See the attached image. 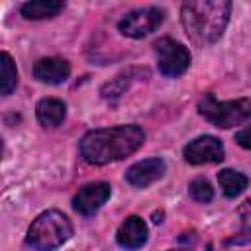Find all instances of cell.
Here are the masks:
<instances>
[{
    "label": "cell",
    "instance_id": "cell-3",
    "mask_svg": "<svg viewBox=\"0 0 251 251\" xmlns=\"http://www.w3.org/2000/svg\"><path fill=\"white\" fill-rule=\"evenodd\" d=\"M73 235L69 218L59 210H47L39 214L27 229V245L35 251H53L67 243Z\"/></svg>",
    "mask_w": 251,
    "mask_h": 251
},
{
    "label": "cell",
    "instance_id": "cell-12",
    "mask_svg": "<svg viewBox=\"0 0 251 251\" xmlns=\"http://www.w3.org/2000/svg\"><path fill=\"white\" fill-rule=\"evenodd\" d=\"M35 116H37V122L43 127H57V126L63 124V120L67 116V106H65L63 100L43 98L35 106Z\"/></svg>",
    "mask_w": 251,
    "mask_h": 251
},
{
    "label": "cell",
    "instance_id": "cell-15",
    "mask_svg": "<svg viewBox=\"0 0 251 251\" xmlns=\"http://www.w3.org/2000/svg\"><path fill=\"white\" fill-rule=\"evenodd\" d=\"M0 75H2L0 92H2V96H10L12 90L16 88V84H18V71H16V65H14L12 57L6 51L0 55Z\"/></svg>",
    "mask_w": 251,
    "mask_h": 251
},
{
    "label": "cell",
    "instance_id": "cell-2",
    "mask_svg": "<svg viewBox=\"0 0 251 251\" xmlns=\"http://www.w3.org/2000/svg\"><path fill=\"white\" fill-rule=\"evenodd\" d=\"M229 14L231 2L227 0H190L180 8V22L190 41L206 47L224 35Z\"/></svg>",
    "mask_w": 251,
    "mask_h": 251
},
{
    "label": "cell",
    "instance_id": "cell-13",
    "mask_svg": "<svg viewBox=\"0 0 251 251\" xmlns=\"http://www.w3.org/2000/svg\"><path fill=\"white\" fill-rule=\"evenodd\" d=\"M65 8V2L61 0H31L22 4L20 12L25 20H47L55 18Z\"/></svg>",
    "mask_w": 251,
    "mask_h": 251
},
{
    "label": "cell",
    "instance_id": "cell-8",
    "mask_svg": "<svg viewBox=\"0 0 251 251\" xmlns=\"http://www.w3.org/2000/svg\"><path fill=\"white\" fill-rule=\"evenodd\" d=\"M110 194H112V188H110L108 182H102V180L88 182V184H84L75 194L73 208L78 214H82V216H92V214H96L106 204V200L110 198Z\"/></svg>",
    "mask_w": 251,
    "mask_h": 251
},
{
    "label": "cell",
    "instance_id": "cell-7",
    "mask_svg": "<svg viewBox=\"0 0 251 251\" xmlns=\"http://www.w3.org/2000/svg\"><path fill=\"white\" fill-rule=\"evenodd\" d=\"M182 155L190 165L220 163L224 159V145L214 135H200L182 149Z\"/></svg>",
    "mask_w": 251,
    "mask_h": 251
},
{
    "label": "cell",
    "instance_id": "cell-5",
    "mask_svg": "<svg viewBox=\"0 0 251 251\" xmlns=\"http://www.w3.org/2000/svg\"><path fill=\"white\" fill-rule=\"evenodd\" d=\"M155 53H157V63H159V71L165 76L176 78L180 75L186 73V69L190 67V53L188 49L171 39V37H161L155 41Z\"/></svg>",
    "mask_w": 251,
    "mask_h": 251
},
{
    "label": "cell",
    "instance_id": "cell-17",
    "mask_svg": "<svg viewBox=\"0 0 251 251\" xmlns=\"http://www.w3.org/2000/svg\"><path fill=\"white\" fill-rule=\"evenodd\" d=\"M239 216H241V222H243V229H241V235H249L251 233V200H245L239 208Z\"/></svg>",
    "mask_w": 251,
    "mask_h": 251
},
{
    "label": "cell",
    "instance_id": "cell-10",
    "mask_svg": "<svg viewBox=\"0 0 251 251\" xmlns=\"http://www.w3.org/2000/svg\"><path fill=\"white\" fill-rule=\"evenodd\" d=\"M149 229L139 216L126 218V222H122V226L116 231V241L124 249H139L141 245H145Z\"/></svg>",
    "mask_w": 251,
    "mask_h": 251
},
{
    "label": "cell",
    "instance_id": "cell-1",
    "mask_svg": "<svg viewBox=\"0 0 251 251\" xmlns=\"http://www.w3.org/2000/svg\"><path fill=\"white\" fill-rule=\"evenodd\" d=\"M143 141V129L133 124L92 129L80 139V155L90 165H106L135 153Z\"/></svg>",
    "mask_w": 251,
    "mask_h": 251
},
{
    "label": "cell",
    "instance_id": "cell-9",
    "mask_svg": "<svg viewBox=\"0 0 251 251\" xmlns=\"http://www.w3.org/2000/svg\"><path fill=\"white\" fill-rule=\"evenodd\" d=\"M165 175V161L161 157H151L133 163L126 171V180L135 188H145Z\"/></svg>",
    "mask_w": 251,
    "mask_h": 251
},
{
    "label": "cell",
    "instance_id": "cell-18",
    "mask_svg": "<svg viewBox=\"0 0 251 251\" xmlns=\"http://www.w3.org/2000/svg\"><path fill=\"white\" fill-rule=\"evenodd\" d=\"M235 141H237L243 149H251V126L239 129V131L235 133Z\"/></svg>",
    "mask_w": 251,
    "mask_h": 251
},
{
    "label": "cell",
    "instance_id": "cell-16",
    "mask_svg": "<svg viewBox=\"0 0 251 251\" xmlns=\"http://www.w3.org/2000/svg\"><path fill=\"white\" fill-rule=\"evenodd\" d=\"M188 194H190L192 200L206 204V202H210L214 198V188L206 178H194L188 184Z\"/></svg>",
    "mask_w": 251,
    "mask_h": 251
},
{
    "label": "cell",
    "instance_id": "cell-4",
    "mask_svg": "<svg viewBox=\"0 0 251 251\" xmlns=\"http://www.w3.org/2000/svg\"><path fill=\"white\" fill-rule=\"evenodd\" d=\"M198 112L212 126L229 129V127L239 126L251 118V100L237 98V100L220 102L214 98V94H204L198 100Z\"/></svg>",
    "mask_w": 251,
    "mask_h": 251
},
{
    "label": "cell",
    "instance_id": "cell-14",
    "mask_svg": "<svg viewBox=\"0 0 251 251\" xmlns=\"http://www.w3.org/2000/svg\"><path fill=\"white\" fill-rule=\"evenodd\" d=\"M218 182H220V188L224 192V196L227 198H235L239 196L247 184H249V178L239 173V171H233V169H224L218 173Z\"/></svg>",
    "mask_w": 251,
    "mask_h": 251
},
{
    "label": "cell",
    "instance_id": "cell-19",
    "mask_svg": "<svg viewBox=\"0 0 251 251\" xmlns=\"http://www.w3.org/2000/svg\"><path fill=\"white\" fill-rule=\"evenodd\" d=\"M171 251H190V249H186V247H180V249H171Z\"/></svg>",
    "mask_w": 251,
    "mask_h": 251
},
{
    "label": "cell",
    "instance_id": "cell-6",
    "mask_svg": "<svg viewBox=\"0 0 251 251\" xmlns=\"http://www.w3.org/2000/svg\"><path fill=\"white\" fill-rule=\"evenodd\" d=\"M165 12L157 6H147V8H137L131 10L129 14H126L122 18V22L118 24V29L126 35V37H145L151 31H155L161 24H163Z\"/></svg>",
    "mask_w": 251,
    "mask_h": 251
},
{
    "label": "cell",
    "instance_id": "cell-11",
    "mask_svg": "<svg viewBox=\"0 0 251 251\" xmlns=\"http://www.w3.org/2000/svg\"><path fill=\"white\" fill-rule=\"evenodd\" d=\"M69 75H71V65L61 57L39 59L33 67V76L45 84H61L69 78Z\"/></svg>",
    "mask_w": 251,
    "mask_h": 251
}]
</instances>
